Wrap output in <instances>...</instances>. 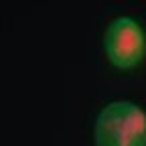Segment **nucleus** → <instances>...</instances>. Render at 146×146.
<instances>
[{"mask_svg":"<svg viewBox=\"0 0 146 146\" xmlns=\"http://www.w3.org/2000/svg\"><path fill=\"white\" fill-rule=\"evenodd\" d=\"M104 47L110 61L116 67L130 69L138 65L140 59L144 57V33L136 21L128 16H120L106 29Z\"/></svg>","mask_w":146,"mask_h":146,"instance_id":"obj_2","label":"nucleus"},{"mask_svg":"<svg viewBox=\"0 0 146 146\" xmlns=\"http://www.w3.org/2000/svg\"><path fill=\"white\" fill-rule=\"evenodd\" d=\"M96 146H146V114L132 102L108 104L96 120Z\"/></svg>","mask_w":146,"mask_h":146,"instance_id":"obj_1","label":"nucleus"}]
</instances>
